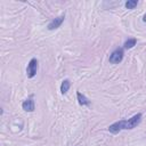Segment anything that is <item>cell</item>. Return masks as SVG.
<instances>
[{
  "label": "cell",
  "instance_id": "7a4b0ae2",
  "mask_svg": "<svg viewBox=\"0 0 146 146\" xmlns=\"http://www.w3.org/2000/svg\"><path fill=\"white\" fill-rule=\"evenodd\" d=\"M123 56H124L123 49H122V48H118V49H115V50L110 55L109 61H110V63H112V64H119V63L122 62Z\"/></svg>",
  "mask_w": 146,
  "mask_h": 146
},
{
  "label": "cell",
  "instance_id": "52a82bcc",
  "mask_svg": "<svg viewBox=\"0 0 146 146\" xmlns=\"http://www.w3.org/2000/svg\"><path fill=\"white\" fill-rule=\"evenodd\" d=\"M70 87H71V82H70V80H68V79H65V80L62 82V85H61V93H62L63 95H65V94L68 91Z\"/></svg>",
  "mask_w": 146,
  "mask_h": 146
},
{
  "label": "cell",
  "instance_id": "30bf717a",
  "mask_svg": "<svg viewBox=\"0 0 146 146\" xmlns=\"http://www.w3.org/2000/svg\"><path fill=\"white\" fill-rule=\"evenodd\" d=\"M143 21H144V22H145V23H146V14H145V15H144V17H143Z\"/></svg>",
  "mask_w": 146,
  "mask_h": 146
},
{
  "label": "cell",
  "instance_id": "5b68a950",
  "mask_svg": "<svg viewBox=\"0 0 146 146\" xmlns=\"http://www.w3.org/2000/svg\"><path fill=\"white\" fill-rule=\"evenodd\" d=\"M22 107H23V110L26 111V112H33V111H34L36 105H34V101L32 99V96H31L30 98H28L26 101L23 102Z\"/></svg>",
  "mask_w": 146,
  "mask_h": 146
},
{
  "label": "cell",
  "instance_id": "6da1fadb",
  "mask_svg": "<svg viewBox=\"0 0 146 146\" xmlns=\"http://www.w3.org/2000/svg\"><path fill=\"white\" fill-rule=\"evenodd\" d=\"M141 118H143V114L141 113H137V114H135L132 118H130L128 120H121V121L114 122L113 124H111L109 127V131L112 132V134H118L119 131H121L123 129H134L140 123Z\"/></svg>",
  "mask_w": 146,
  "mask_h": 146
},
{
  "label": "cell",
  "instance_id": "ba28073f",
  "mask_svg": "<svg viewBox=\"0 0 146 146\" xmlns=\"http://www.w3.org/2000/svg\"><path fill=\"white\" fill-rule=\"evenodd\" d=\"M136 43H137V40H136L135 38H131V39H128V40L124 42L123 47H124L126 49H131V48H134V47L136 46Z\"/></svg>",
  "mask_w": 146,
  "mask_h": 146
},
{
  "label": "cell",
  "instance_id": "8992f818",
  "mask_svg": "<svg viewBox=\"0 0 146 146\" xmlns=\"http://www.w3.org/2000/svg\"><path fill=\"white\" fill-rule=\"evenodd\" d=\"M77 98H78V102L80 105H82V106H89L90 105V101L85 95H82L80 91H77Z\"/></svg>",
  "mask_w": 146,
  "mask_h": 146
},
{
  "label": "cell",
  "instance_id": "9c48e42d",
  "mask_svg": "<svg viewBox=\"0 0 146 146\" xmlns=\"http://www.w3.org/2000/svg\"><path fill=\"white\" fill-rule=\"evenodd\" d=\"M137 5H138L137 0H128V1L124 4V7H126L127 9H134Z\"/></svg>",
  "mask_w": 146,
  "mask_h": 146
},
{
  "label": "cell",
  "instance_id": "3957f363",
  "mask_svg": "<svg viewBox=\"0 0 146 146\" xmlns=\"http://www.w3.org/2000/svg\"><path fill=\"white\" fill-rule=\"evenodd\" d=\"M37 71H38V59L37 58H32L26 67V76L28 78L32 79L36 74H37Z\"/></svg>",
  "mask_w": 146,
  "mask_h": 146
},
{
  "label": "cell",
  "instance_id": "277c9868",
  "mask_svg": "<svg viewBox=\"0 0 146 146\" xmlns=\"http://www.w3.org/2000/svg\"><path fill=\"white\" fill-rule=\"evenodd\" d=\"M64 18H65V15H62V16H59V17H56V18H54L49 24H48V26H47V29L49 30V31H53V30H56V29H58L61 25H62V23L64 22Z\"/></svg>",
  "mask_w": 146,
  "mask_h": 146
}]
</instances>
